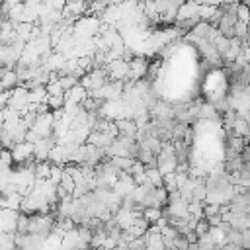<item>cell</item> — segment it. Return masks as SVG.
Returning <instances> with one entry per match:
<instances>
[{"mask_svg":"<svg viewBox=\"0 0 250 250\" xmlns=\"http://www.w3.org/2000/svg\"><path fill=\"white\" fill-rule=\"evenodd\" d=\"M166 250H178V248H176V246H168Z\"/></svg>","mask_w":250,"mask_h":250,"instance_id":"1f68e13d","label":"cell"},{"mask_svg":"<svg viewBox=\"0 0 250 250\" xmlns=\"http://www.w3.org/2000/svg\"><path fill=\"white\" fill-rule=\"evenodd\" d=\"M47 105L51 107V111H59V109H64L66 100H64V96H49L47 98Z\"/></svg>","mask_w":250,"mask_h":250,"instance_id":"d6986e66","label":"cell"},{"mask_svg":"<svg viewBox=\"0 0 250 250\" xmlns=\"http://www.w3.org/2000/svg\"><path fill=\"white\" fill-rule=\"evenodd\" d=\"M195 232H197V236H205V234H209L211 232V223L203 217V219H199V223H197V227H195Z\"/></svg>","mask_w":250,"mask_h":250,"instance_id":"484cf974","label":"cell"},{"mask_svg":"<svg viewBox=\"0 0 250 250\" xmlns=\"http://www.w3.org/2000/svg\"><path fill=\"white\" fill-rule=\"evenodd\" d=\"M129 250H146V234L129 242Z\"/></svg>","mask_w":250,"mask_h":250,"instance_id":"83f0119b","label":"cell"},{"mask_svg":"<svg viewBox=\"0 0 250 250\" xmlns=\"http://www.w3.org/2000/svg\"><path fill=\"white\" fill-rule=\"evenodd\" d=\"M16 248V234L2 232L0 234V250H14Z\"/></svg>","mask_w":250,"mask_h":250,"instance_id":"ac0fdd59","label":"cell"},{"mask_svg":"<svg viewBox=\"0 0 250 250\" xmlns=\"http://www.w3.org/2000/svg\"><path fill=\"white\" fill-rule=\"evenodd\" d=\"M207 221L211 223V227H219V225L223 223V215H215V217H209Z\"/></svg>","mask_w":250,"mask_h":250,"instance_id":"4dcf8cb0","label":"cell"},{"mask_svg":"<svg viewBox=\"0 0 250 250\" xmlns=\"http://www.w3.org/2000/svg\"><path fill=\"white\" fill-rule=\"evenodd\" d=\"M199 8H201V4H197V2H188V4L184 2L180 12H178L176 21H201L199 20Z\"/></svg>","mask_w":250,"mask_h":250,"instance_id":"8992f818","label":"cell"},{"mask_svg":"<svg viewBox=\"0 0 250 250\" xmlns=\"http://www.w3.org/2000/svg\"><path fill=\"white\" fill-rule=\"evenodd\" d=\"M227 244H234V246L242 248V230L232 229L230 232H227Z\"/></svg>","mask_w":250,"mask_h":250,"instance_id":"603a6c76","label":"cell"},{"mask_svg":"<svg viewBox=\"0 0 250 250\" xmlns=\"http://www.w3.org/2000/svg\"><path fill=\"white\" fill-rule=\"evenodd\" d=\"M105 70L109 74V82H125V80H129V70L131 68H129V62L127 61L117 59V61L109 62L105 66Z\"/></svg>","mask_w":250,"mask_h":250,"instance_id":"277c9868","label":"cell"},{"mask_svg":"<svg viewBox=\"0 0 250 250\" xmlns=\"http://www.w3.org/2000/svg\"><path fill=\"white\" fill-rule=\"evenodd\" d=\"M113 143H115V139L111 135H107V133H102V131H92L88 141H86V145H94V146L104 148V150H107Z\"/></svg>","mask_w":250,"mask_h":250,"instance_id":"30bf717a","label":"cell"},{"mask_svg":"<svg viewBox=\"0 0 250 250\" xmlns=\"http://www.w3.org/2000/svg\"><path fill=\"white\" fill-rule=\"evenodd\" d=\"M107 82H109V74H107V70H105V68H94L92 72H88V74L80 80V84H82L88 92L102 90Z\"/></svg>","mask_w":250,"mask_h":250,"instance_id":"7a4b0ae2","label":"cell"},{"mask_svg":"<svg viewBox=\"0 0 250 250\" xmlns=\"http://www.w3.org/2000/svg\"><path fill=\"white\" fill-rule=\"evenodd\" d=\"M23 195L20 193V191H16V193H10V195H2V201H0V205H2V209H12V211H20L21 209V203H23Z\"/></svg>","mask_w":250,"mask_h":250,"instance_id":"5bb4252c","label":"cell"},{"mask_svg":"<svg viewBox=\"0 0 250 250\" xmlns=\"http://www.w3.org/2000/svg\"><path fill=\"white\" fill-rule=\"evenodd\" d=\"M143 217L150 223V227L152 225H158V221L162 219V209H145L143 211Z\"/></svg>","mask_w":250,"mask_h":250,"instance_id":"ffe728a7","label":"cell"},{"mask_svg":"<svg viewBox=\"0 0 250 250\" xmlns=\"http://www.w3.org/2000/svg\"><path fill=\"white\" fill-rule=\"evenodd\" d=\"M150 117L160 119V121H174V104H170L166 100H158L150 107Z\"/></svg>","mask_w":250,"mask_h":250,"instance_id":"5b68a950","label":"cell"},{"mask_svg":"<svg viewBox=\"0 0 250 250\" xmlns=\"http://www.w3.org/2000/svg\"><path fill=\"white\" fill-rule=\"evenodd\" d=\"M129 174H131L133 178H137V176H143V174H146V166H145L143 162H135V164L131 166Z\"/></svg>","mask_w":250,"mask_h":250,"instance_id":"f1b7e54d","label":"cell"},{"mask_svg":"<svg viewBox=\"0 0 250 250\" xmlns=\"http://www.w3.org/2000/svg\"><path fill=\"white\" fill-rule=\"evenodd\" d=\"M0 86H2V92H12L20 86V80H18V74L14 72V68H0Z\"/></svg>","mask_w":250,"mask_h":250,"instance_id":"9c48e42d","label":"cell"},{"mask_svg":"<svg viewBox=\"0 0 250 250\" xmlns=\"http://www.w3.org/2000/svg\"><path fill=\"white\" fill-rule=\"evenodd\" d=\"M148 66H150V62L145 59V57H141V55H137L131 62H129V82H139V80H145L146 78V74H148Z\"/></svg>","mask_w":250,"mask_h":250,"instance_id":"3957f363","label":"cell"},{"mask_svg":"<svg viewBox=\"0 0 250 250\" xmlns=\"http://www.w3.org/2000/svg\"><path fill=\"white\" fill-rule=\"evenodd\" d=\"M158 170L166 174H174L178 170V158H176V148L174 143H164L160 154H158Z\"/></svg>","mask_w":250,"mask_h":250,"instance_id":"6da1fadb","label":"cell"},{"mask_svg":"<svg viewBox=\"0 0 250 250\" xmlns=\"http://www.w3.org/2000/svg\"><path fill=\"white\" fill-rule=\"evenodd\" d=\"M47 94H49V96H64L66 92H64V88L61 86L59 80H53V82L47 84Z\"/></svg>","mask_w":250,"mask_h":250,"instance_id":"cb8c5ba5","label":"cell"},{"mask_svg":"<svg viewBox=\"0 0 250 250\" xmlns=\"http://www.w3.org/2000/svg\"><path fill=\"white\" fill-rule=\"evenodd\" d=\"M164 189H166L168 193L178 191V176H176V172H174V174H166V176H164Z\"/></svg>","mask_w":250,"mask_h":250,"instance_id":"44dd1931","label":"cell"},{"mask_svg":"<svg viewBox=\"0 0 250 250\" xmlns=\"http://www.w3.org/2000/svg\"><path fill=\"white\" fill-rule=\"evenodd\" d=\"M137 211H127V209H119L117 215H115V221H117V227L121 230H127L135 225V219H137Z\"/></svg>","mask_w":250,"mask_h":250,"instance_id":"7c38bea8","label":"cell"},{"mask_svg":"<svg viewBox=\"0 0 250 250\" xmlns=\"http://www.w3.org/2000/svg\"><path fill=\"white\" fill-rule=\"evenodd\" d=\"M18 219H20V211H12V209H2V232H10L16 234L18 232Z\"/></svg>","mask_w":250,"mask_h":250,"instance_id":"52a82bcc","label":"cell"},{"mask_svg":"<svg viewBox=\"0 0 250 250\" xmlns=\"http://www.w3.org/2000/svg\"><path fill=\"white\" fill-rule=\"evenodd\" d=\"M236 18H238V21H242V23H248V25H250V8H248V4H238Z\"/></svg>","mask_w":250,"mask_h":250,"instance_id":"d4e9b609","label":"cell"},{"mask_svg":"<svg viewBox=\"0 0 250 250\" xmlns=\"http://www.w3.org/2000/svg\"><path fill=\"white\" fill-rule=\"evenodd\" d=\"M174 246H176L178 250H188V248H189V240L180 232V234L174 238Z\"/></svg>","mask_w":250,"mask_h":250,"instance_id":"f546056e","label":"cell"},{"mask_svg":"<svg viewBox=\"0 0 250 250\" xmlns=\"http://www.w3.org/2000/svg\"><path fill=\"white\" fill-rule=\"evenodd\" d=\"M64 100H66V105H64V107L82 105V104L88 100V90H86L82 84H78L76 88H72V90H68V92L64 94Z\"/></svg>","mask_w":250,"mask_h":250,"instance_id":"ba28073f","label":"cell"},{"mask_svg":"<svg viewBox=\"0 0 250 250\" xmlns=\"http://www.w3.org/2000/svg\"><path fill=\"white\" fill-rule=\"evenodd\" d=\"M29 225H31L29 215L20 213V219H18V232H16V234H29Z\"/></svg>","mask_w":250,"mask_h":250,"instance_id":"7402d4cb","label":"cell"},{"mask_svg":"<svg viewBox=\"0 0 250 250\" xmlns=\"http://www.w3.org/2000/svg\"><path fill=\"white\" fill-rule=\"evenodd\" d=\"M229 207H230V211H232V213L250 215V199H248L242 191H238V193L232 197V201L229 203Z\"/></svg>","mask_w":250,"mask_h":250,"instance_id":"8fae6325","label":"cell"},{"mask_svg":"<svg viewBox=\"0 0 250 250\" xmlns=\"http://www.w3.org/2000/svg\"><path fill=\"white\" fill-rule=\"evenodd\" d=\"M51 170H53V164H51L49 160H45V162H37L35 178H37V180H49V178H51Z\"/></svg>","mask_w":250,"mask_h":250,"instance_id":"2e32d148","label":"cell"},{"mask_svg":"<svg viewBox=\"0 0 250 250\" xmlns=\"http://www.w3.org/2000/svg\"><path fill=\"white\" fill-rule=\"evenodd\" d=\"M221 209H223V205H213V203H205V209H203V215H205V219H209V217H215V215H221Z\"/></svg>","mask_w":250,"mask_h":250,"instance_id":"4316f807","label":"cell"},{"mask_svg":"<svg viewBox=\"0 0 250 250\" xmlns=\"http://www.w3.org/2000/svg\"><path fill=\"white\" fill-rule=\"evenodd\" d=\"M47 98H49V94H47V86H37V88H33V90H29V104H47Z\"/></svg>","mask_w":250,"mask_h":250,"instance_id":"9a60e30c","label":"cell"},{"mask_svg":"<svg viewBox=\"0 0 250 250\" xmlns=\"http://www.w3.org/2000/svg\"><path fill=\"white\" fill-rule=\"evenodd\" d=\"M146 178L154 188H164V174L160 170H146Z\"/></svg>","mask_w":250,"mask_h":250,"instance_id":"e0dca14e","label":"cell"},{"mask_svg":"<svg viewBox=\"0 0 250 250\" xmlns=\"http://www.w3.org/2000/svg\"><path fill=\"white\" fill-rule=\"evenodd\" d=\"M117 123V131H119V137H129V139H137V133H139V127L133 119H119L115 121Z\"/></svg>","mask_w":250,"mask_h":250,"instance_id":"4fadbf2b","label":"cell"}]
</instances>
